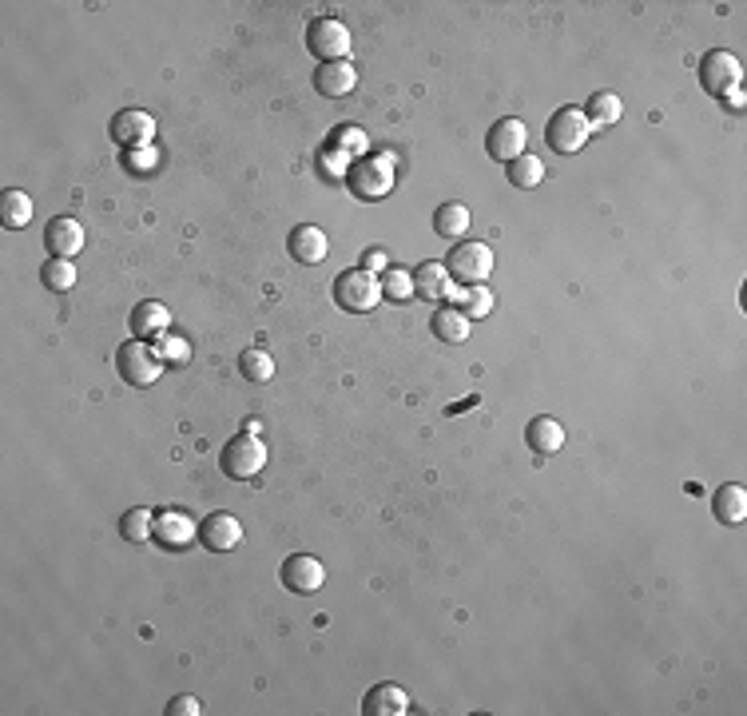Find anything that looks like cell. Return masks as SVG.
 <instances>
[{"instance_id": "obj_1", "label": "cell", "mask_w": 747, "mask_h": 716, "mask_svg": "<svg viewBox=\"0 0 747 716\" xmlns=\"http://www.w3.org/2000/svg\"><path fill=\"white\" fill-rule=\"evenodd\" d=\"M334 303L342 311H354V315H366L382 303V279L366 267H354V271H342L334 279Z\"/></svg>"}, {"instance_id": "obj_2", "label": "cell", "mask_w": 747, "mask_h": 716, "mask_svg": "<svg viewBox=\"0 0 747 716\" xmlns=\"http://www.w3.org/2000/svg\"><path fill=\"white\" fill-rule=\"evenodd\" d=\"M219 466H223V474L235 478V482H251V478H259L263 466H267V446H263V438H259V434H247V430L235 434V438L223 446Z\"/></svg>"}, {"instance_id": "obj_3", "label": "cell", "mask_w": 747, "mask_h": 716, "mask_svg": "<svg viewBox=\"0 0 747 716\" xmlns=\"http://www.w3.org/2000/svg\"><path fill=\"white\" fill-rule=\"evenodd\" d=\"M740 80H744V64H740L736 52H728V48L704 52V60H700V84H704L708 96L724 100V96L740 92Z\"/></svg>"}, {"instance_id": "obj_4", "label": "cell", "mask_w": 747, "mask_h": 716, "mask_svg": "<svg viewBox=\"0 0 747 716\" xmlns=\"http://www.w3.org/2000/svg\"><path fill=\"white\" fill-rule=\"evenodd\" d=\"M163 358H159V351L151 347V343H144V339H132V343H124L120 351H116V370H120V378L128 382V386H136V390H144V386H151L159 374H163Z\"/></svg>"}, {"instance_id": "obj_5", "label": "cell", "mask_w": 747, "mask_h": 716, "mask_svg": "<svg viewBox=\"0 0 747 716\" xmlns=\"http://www.w3.org/2000/svg\"><path fill=\"white\" fill-rule=\"evenodd\" d=\"M589 136H593V124H589V116L581 108H557L553 120H549V128H545V140H549V148L557 156L581 152L589 144Z\"/></svg>"}, {"instance_id": "obj_6", "label": "cell", "mask_w": 747, "mask_h": 716, "mask_svg": "<svg viewBox=\"0 0 747 716\" xmlns=\"http://www.w3.org/2000/svg\"><path fill=\"white\" fill-rule=\"evenodd\" d=\"M446 271H449V279H457L461 287L485 283V279L493 275V251H489V243H477V239L457 243L446 255Z\"/></svg>"}, {"instance_id": "obj_7", "label": "cell", "mask_w": 747, "mask_h": 716, "mask_svg": "<svg viewBox=\"0 0 747 716\" xmlns=\"http://www.w3.org/2000/svg\"><path fill=\"white\" fill-rule=\"evenodd\" d=\"M306 48H310L322 64L346 60V52H350V28H346L342 20H334V16H314V20L306 24Z\"/></svg>"}, {"instance_id": "obj_8", "label": "cell", "mask_w": 747, "mask_h": 716, "mask_svg": "<svg viewBox=\"0 0 747 716\" xmlns=\"http://www.w3.org/2000/svg\"><path fill=\"white\" fill-rule=\"evenodd\" d=\"M346 187H350L354 199L374 203V199L390 195V187H394V168H390V160H358V164L346 172Z\"/></svg>"}, {"instance_id": "obj_9", "label": "cell", "mask_w": 747, "mask_h": 716, "mask_svg": "<svg viewBox=\"0 0 747 716\" xmlns=\"http://www.w3.org/2000/svg\"><path fill=\"white\" fill-rule=\"evenodd\" d=\"M485 148H489V156H493L497 164H513V160L525 156V148H529V128H525L517 116H505V120H497V124L489 128Z\"/></svg>"}, {"instance_id": "obj_10", "label": "cell", "mask_w": 747, "mask_h": 716, "mask_svg": "<svg viewBox=\"0 0 747 716\" xmlns=\"http://www.w3.org/2000/svg\"><path fill=\"white\" fill-rule=\"evenodd\" d=\"M279 581H283L291 593L310 597V593H318V589L326 585V569H322V561L310 557V553H291V557L283 561V569H279Z\"/></svg>"}, {"instance_id": "obj_11", "label": "cell", "mask_w": 747, "mask_h": 716, "mask_svg": "<svg viewBox=\"0 0 747 716\" xmlns=\"http://www.w3.org/2000/svg\"><path fill=\"white\" fill-rule=\"evenodd\" d=\"M44 247H48L52 259H76L84 251V227H80V219H72V215L52 219L44 227Z\"/></svg>"}, {"instance_id": "obj_12", "label": "cell", "mask_w": 747, "mask_h": 716, "mask_svg": "<svg viewBox=\"0 0 747 716\" xmlns=\"http://www.w3.org/2000/svg\"><path fill=\"white\" fill-rule=\"evenodd\" d=\"M199 541H203L211 553H231V549H239V541H243V522H239L235 514L219 510V514H211V518H203Z\"/></svg>"}, {"instance_id": "obj_13", "label": "cell", "mask_w": 747, "mask_h": 716, "mask_svg": "<svg viewBox=\"0 0 747 716\" xmlns=\"http://www.w3.org/2000/svg\"><path fill=\"white\" fill-rule=\"evenodd\" d=\"M112 140L116 144H124V148H151V140H155V120H151L148 112H140V108H124L116 120H112Z\"/></svg>"}, {"instance_id": "obj_14", "label": "cell", "mask_w": 747, "mask_h": 716, "mask_svg": "<svg viewBox=\"0 0 747 716\" xmlns=\"http://www.w3.org/2000/svg\"><path fill=\"white\" fill-rule=\"evenodd\" d=\"M287 251H291V259L302 263V267H318V263L330 255V239H326L322 227L299 223V227L291 231V239H287Z\"/></svg>"}, {"instance_id": "obj_15", "label": "cell", "mask_w": 747, "mask_h": 716, "mask_svg": "<svg viewBox=\"0 0 747 716\" xmlns=\"http://www.w3.org/2000/svg\"><path fill=\"white\" fill-rule=\"evenodd\" d=\"M314 88H318V96H326V100H342V96H350V92L358 88V72H354L350 60L318 64V68H314Z\"/></svg>"}, {"instance_id": "obj_16", "label": "cell", "mask_w": 747, "mask_h": 716, "mask_svg": "<svg viewBox=\"0 0 747 716\" xmlns=\"http://www.w3.org/2000/svg\"><path fill=\"white\" fill-rule=\"evenodd\" d=\"M191 537H199V526L183 510H159L155 514V541L163 549H187Z\"/></svg>"}, {"instance_id": "obj_17", "label": "cell", "mask_w": 747, "mask_h": 716, "mask_svg": "<svg viewBox=\"0 0 747 716\" xmlns=\"http://www.w3.org/2000/svg\"><path fill=\"white\" fill-rule=\"evenodd\" d=\"M167 327H171V311H167L159 299H144V303H136V311H132V335H136V339H144V343L163 339Z\"/></svg>"}, {"instance_id": "obj_18", "label": "cell", "mask_w": 747, "mask_h": 716, "mask_svg": "<svg viewBox=\"0 0 747 716\" xmlns=\"http://www.w3.org/2000/svg\"><path fill=\"white\" fill-rule=\"evenodd\" d=\"M525 442H529V450H533V454H557V450L565 446V426H561L557 418L541 414V418H533V422H529Z\"/></svg>"}, {"instance_id": "obj_19", "label": "cell", "mask_w": 747, "mask_h": 716, "mask_svg": "<svg viewBox=\"0 0 747 716\" xmlns=\"http://www.w3.org/2000/svg\"><path fill=\"white\" fill-rule=\"evenodd\" d=\"M406 709H410V697L398 685H374L366 693V701H362V713L366 716H402Z\"/></svg>"}, {"instance_id": "obj_20", "label": "cell", "mask_w": 747, "mask_h": 716, "mask_svg": "<svg viewBox=\"0 0 747 716\" xmlns=\"http://www.w3.org/2000/svg\"><path fill=\"white\" fill-rule=\"evenodd\" d=\"M414 299H449V271L446 263H418L414 271Z\"/></svg>"}, {"instance_id": "obj_21", "label": "cell", "mask_w": 747, "mask_h": 716, "mask_svg": "<svg viewBox=\"0 0 747 716\" xmlns=\"http://www.w3.org/2000/svg\"><path fill=\"white\" fill-rule=\"evenodd\" d=\"M712 510H716V518H720L724 526H740V522L747 518V490L740 486V482L720 486L716 498H712Z\"/></svg>"}, {"instance_id": "obj_22", "label": "cell", "mask_w": 747, "mask_h": 716, "mask_svg": "<svg viewBox=\"0 0 747 716\" xmlns=\"http://www.w3.org/2000/svg\"><path fill=\"white\" fill-rule=\"evenodd\" d=\"M453 299H457V311H461L469 323H477V319H485V315L493 311V295H489V287H485V283L461 287Z\"/></svg>"}, {"instance_id": "obj_23", "label": "cell", "mask_w": 747, "mask_h": 716, "mask_svg": "<svg viewBox=\"0 0 747 716\" xmlns=\"http://www.w3.org/2000/svg\"><path fill=\"white\" fill-rule=\"evenodd\" d=\"M434 231H438V235H446V239L465 235V231H469V207H465V203H457V199L442 203V207L434 211Z\"/></svg>"}, {"instance_id": "obj_24", "label": "cell", "mask_w": 747, "mask_h": 716, "mask_svg": "<svg viewBox=\"0 0 747 716\" xmlns=\"http://www.w3.org/2000/svg\"><path fill=\"white\" fill-rule=\"evenodd\" d=\"M32 219V199L24 195V191H16V187H8L4 195H0V227H24Z\"/></svg>"}, {"instance_id": "obj_25", "label": "cell", "mask_w": 747, "mask_h": 716, "mask_svg": "<svg viewBox=\"0 0 747 716\" xmlns=\"http://www.w3.org/2000/svg\"><path fill=\"white\" fill-rule=\"evenodd\" d=\"M120 537H124V541H132V545H144V541H151V537H155V514H151L148 506L128 510V514L120 518Z\"/></svg>"}, {"instance_id": "obj_26", "label": "cell", "mask_w": 747, "mask_h": 716, "mask_svg": "<svg viewBox=\"0 0 747 716\" xmlns=\"http://www.w3.org/2000/svg\"><path fill=\"white\" fill-rule=\"evenodd\" d=\"M434 335L442 339V343H465L469 339V319L457 311V307H442L438 315H434Z\"/></svg>"}, {"instance_id": "obj_27", "label": "cell", "mask_w": 747, "mask_h": 716, "mask_svg": "<svg viewBox=\"0 0 747 716\" xmlns=\"http://www.w3.org/2000/svg\"><path fill=\"white\" fill-rule=\"evenodd\" d=\"M589 124L593 128H608V124H616L620 116H624V104H620V96L616 92H593V100H589Z\"/></svg>"}, {"instance_id": "obj_28", "label": "cell", "mask_w": 747, "mask_h": 716, "mask_svg": "<svg viewBox=\"0 0 747 716\" xmlns=\"http://www.w3.org/2000/svg\"><path fill=\"white\" fill-rule=\"evenodd\" d=\"M505 176H509V183H513V187L529 191V187H537V183L545 179V164H541L537 156H529V152H525V156H517V160L505 168Z\"/></svg>"}, {"instance_id": "obj_29", "label": "cell", "mask_w": 747, "mask_h": 716, "mask_svg": "<svg viewBox=\"0 0 747 716\" xmlns=\"http://www.w3.org/2000/svg\"><path fill=\"white\" fill-rule=\"evenodd\" d=\"M40 283L48 291H72L76 287V263L72 259H48L40 267Z\"/></svg>"}, {"instance_id": "obj_30", "label": "cell", "mask_w": 747, "mask_h": 716, "mask_svg": "<svg viewBox=\"0 0 747 716\" xmlns=\"http://www.w3.org/2000/svg\"><path fill=\"white\" fill-rule=\"evenodd\" d=\"M239 374H243L247 382H271L275 358L267 355V351H243V355H239Z\"/></svg>"}, {"instance_id": "obj_31", "label": "cell", "mask_w": 747, "mask_h": 716, "mask_svg": "<svg viewBox=\"0 0 747 716\" xmlns=\"http://www.w3.org/2000/svg\"><path fill=\"white\" fill-rule=\"evenodd\" d=\"M155 351H159V358L167 362V366H187L191 362V343L187 339H179V335H163V339H155Z\"/></svg>"}, {"instance_id": "obj_32", "label": "cell", "mask_w": 747, "mask_h": 716, "mask_svg": "<svg viewBox=\"0 0 747 716\" xmlns=\"http://www.w3.org/2000/svg\"><path fill=\"white\" fill-rule=\"evenodd\" d=\"M382 299H394V303L414 299V275H406V271H386V279H382Z\"/></svg>"}, {"instance_id": "obj_33", "label": "cell", "mask_w": 747, "mask_h": 716, "mask_svg": "<svg viewBox=\"0 0 747 716\" xmlns=\"http://www.w3.org/2000/svg\"><path fill=\"white\" fill-rule=\"evenodd\" d=\"M203 713V705L195 701V697H175L171 705H167V716H199Z\"/></svg>"}, {"instance_id": "obj_34", "label": "cell", "mask_w": 747, "mask_h": 716, "mask_svg": "<svg viewBox=\"0 0 747 716\" xmlns=\"http://www.w3.org/2000/svg\"><path fill=\"white\" fill-rule=\"evenodd\" d=\"M132 168H136V172H151V168H155V152H151V148H136V152H132Z\"/></svg>"}, {"instance_id": "obj_35", "label": "cell", "mask_w": 747, "mask_h": 716, "mask_svg": "<svg viewBox=\"0 0 747 716\" xmlns=\"http://www.w3.org/2000/svg\"><path fill=\"white\" fill-rule=\"evenodd\" d=\"M362 267H366V271H382V267H386V251H382V247H370V251L362 255Z\"/></svg>"}, {"instance_id": "obj_36", "label": "cell", "mask_w": 747, "mask_h": 716, "mask_svg": "<svg viewBox=\"0 0 747 716\" xmlns=\"http://www.w3.org/2000/svg\"><path fill=\"white\" fill-rule=\"evenodd\" d=\"M724 100H728V108H736V112L744 108V96H740V92H732V96H724Z\"/></svg>"}]
</instances>
